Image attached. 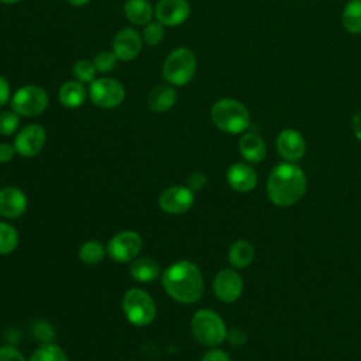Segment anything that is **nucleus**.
I'll return each instance as SVG.
<instances>
[{"label":"nucleus","instance_id":"13","mask_svg":"<svg viewBox=\"0 0 361 361\" xmlns=\"http://www.w3.org/2000/svg\"><path fill=\"white\" fill-rule=\"evenodd\" d=\"M157 21L164 27H175L185 23L190 14V6L186 0H159L154 11Z\"/></svg>","mask_w":361,"mask_h":361},{"label":"nucleus","instance_id":"26","mask_svg":"<svg viewBox=\"0 0 361 361\" xmlns=\"http://www.w3.org/2000/svg\"><path fill=\"white\" fill-rule=\"evenodd\" d=\"M18 245V233L8 223H0V255L13 252Z\"/></svg>","mask_w":361,"mask_h":361},{"label":"nucleus","instance_id":"32","mask_svg":"<svg viewBox=\"0 0 361 361\" xmlns=\"http://www.w3.org/2000/svg\"><path fill=\"white\" fill-rule=\"evenodd\" d=\"M206 180H207V178H206V175L203 173V172H200V171H196V172H193V173H190L189 176H188V179H186V186L190 189V190H200L204 185H206Z\"/></svg>","mask_w":361,"mask_h":361},{"label":"nucleus","instance_id":"36","mask_svg":"<svg viewBox=\"0 0 361 361\" xmlns=\"http://www.w3.org/2000/svg\"><path fill=\"white\" fill-rule=\"evenodd\" d=\"M10 99V83L0 75V106H4Z\"/></svg>","mask_w":361,"mask_h":361},{"label":"nucleus","instance_id":"33","mask_svg":"<svg viewBox=\"0 0 361 361\" xmlns=\"http://www.w3.org/2000/svg\"><path fill=\"white\" fill-rule=\"evenodd\" d=\"M0 361H25L21 351L11 345L0 347Z\"/></svg>","mask_w":361,"mask_h":361},{"label":"nucleus","instance_id":"10","mask_svg":"<svg viewBox=\"0 0 361 361\" xmlns=\"http://www.w3.org/2000/svg\"><path fill=\"white\" fill-rule=\"evenodd\" d=\"M195 203L193 190L188 186L175 185L166 188L158 197L159 207L169 214L186 213Z\"/></svg>","mask_w":361,"mask_h":361},{"label":"nucleus","instance_id":"20","mask_svg":"<svg viewBox=\"0 0 361 361\" xmlns=\"http://www.w3.org/2000/svg\"><path fill=\"white\" fill-rule=\"evenodd\" d=\"M159 274H161V268H159L158 262L148 257L137 258L130 265V275L137 282H142V283L151 282L155 278H158Z\"/></svg>","mask_w":361,"mask_h":361},{"label":"nucleus","instance_id":"34","mask_svg":"<svg viewBox=\"0 0 361 361\" xmlns=\"http://www.w3.org/2000/svg\"><path fill=\"white\" fill-rule=\"evenodd\" d=\"M202 361H231L228 354L224 351V350H220V348H213V350H209Z\"/></svg>","mask_w":361,"mask_h":361},{"label":"nucleus","instance_id":"8","mask_svg":"<svg viewBox=\"0 0 361 361\" xmlns=\"http://www.w3.org/2000/svg\"><path fill=\"white\" fill-rule=\"evenodd\" d=\"M89 96L93 104L100 109H114L124 100L123 85L111 78H99L90 83Z\"/></svg>","mask_w":361,"mask_h":361},{"label":"nucleus","instance_id":"3","mask_svg":"<svg viewBox=\"0 0 361 361\" xmlns=\"http://www.w3.org/2000/svg\"><path fill=\"white\" fill-rule=\"evenodd\" d=\"M213 124L228 134H240L250 127L248 109L235 99H220L210 109Z\"/></svg>","mask_w":361,"mask_h":361},{"label":"nucleus","instance_id":"6","mask_svg":"<svg viewBox=\"0 0 361 361\" xmlns=\"http://www.w3.org/2000/svg\"><path fill=\"white\" fill-rule=\"evenodd\" d=\"M196 73V56L189 48H176L165 59L162 75L173 86L189 83Z\"/></svg>","mask_w":361,"mask_h":361},{"label":"nucleus","instance_id":"38","mask_svg":"<svg viewBox=\"0 0 361 361\" xmlns=\"http://www.w3.org/2000/svg\"><path fill=\"white\" fill-rule=\"evenodd\" d=\"M351 128L355 138L361 142V113H355L351 118Z\"/></svg>","mask_w":361,"mask_h":361},{"label":"nucleus","instance_id":"19","mask_svg":"<svg viewBox=\"0 0 361 361\" xmlns=\"http://www.w3.org/2000/svg\"><path fill=\"white\" fill-rule=\"evenodd\" d=\"M58 99L62 106L68 109H78L79 106L83 104L86 99V89L82 85V82H66L59 87L58 92Z\"/></svg>","mask_w":361,"mask_h":361},{"label":"nucleus","instance_id":"21","mask_svg":"<svg viewBox=\"0 0 361 361\" xmlns=\"http://www.w3.org/2000/svg\"><path fill=\"white\" fill-rule=\"evenodd\" d=\"M127 20L135 25H145L152 20L154 10L148 0H127L124 4Z\"/></svg>","mask_w":361,"mask_h":361},{"label":"nucleus","instance_id":"40","mask_svg":"<svg viewBox=\"0 0 361 361\" xmlns=\"http://www.w3.org/2000/svg\"><path fill=\"white\" fill-rule=\"evenodd\" d=\"M17 1H20V0H0V3H4V4H13Z\"/></svg>","mask_w":361,"mask_h":361},{"label":"nucleus","instance_id":"22","mask_svg":"<svg viewBox=\"0 0 361 361\" xmlns=\"http://www.w3.org/2000/svg\"><path fill=\"white\" fill-rule=\"evenodd\" d=\"M176 102V92L171 86H157L148 94V106L157 113L169 110Z\"/></svg>","mask_w":361,"mask_h":361},{"label":"nucleus","instance_id":"24","mask_svg":"<svg viewBox=\"0 0 361 361\" xmlns=\"http://www.w3.org/2000/svg\"><path fill=\"white\" fill-rule=\"evenodd\" d=\"M341 21L350 34H361V0H348L343 8Z\"/></svg>","mask_w":361,"mask_h":361},{"label":"nucleus","instance_id":"14","mask_svg":"<svg viewBox=\"0 0 361 361\" xmlns=\"http://www.w3.org/2000/svg\"><path fill=\"white\" fill-rule=\"evenodd\" d=\"M276 151L286 162L299 161L306 151L303 135L293 128L282 130L276 137Z\"/></svg>","mask_w":361,"mask_h":361},{"label":"nucleus","instance_id":"1","mask_svg":"<svg viewBox=\"0 0 361 361\" xmlns=\"http://www.w3.org/2000/svg\"><path fill=\"white\" fill-rule=\"evenodd\" d=\"M162 285L173 300L183 305L197 302L204 290L202 271L196 264L186 259L176 261L164 271Z\"/></svg>","mask_w":361,"mask_h":361},{"label":"nucleus","instance_id":"30","mask_svg":"<svg viewBox=\"0 0 361 361\" xmlns=\"http://www.w3.org/2000/svg\"><path fill=\"white\" fill-rule=\"evenodd\" d=\"M142 38L148 45H158L164 39V25L159 21H149L144 27Z\"/></svg>","mask_w":361,"mask_h":361},{"label":"nucleus","instance_id":"4","mask_svg":"<svg viewBox=\"0 0 361 361\" xmlns=\"http://www.w3.org/2000/svg\"><path fill=\"white\" fill-rule=\"evenodd\" d=\"M193 337L203 345L216 347L227 337V329L223 319L212 309L197 310L190 320Z\"/></svg>","mask_w":361,"mask_h":361},{"label":"nucleus","instance_id":"27","mask_svg":"<svg viewBox=\"0 0 361 361\" xmlns=\"http://www.w3.org/2000/svg\"><path fill=\"white\" fill-rule=\"evenodd\" d=\"M30 361H69L65 351L56 344H44L37 348Z\"/></svg>","mask_w":361,"mask_h":361},{"label":"nucleus","instance_id":"17","mask_svg":"<svg viewBox=\"0 0 361 361\" xmlns=\"http://www.w3.org/2000/svg\"><path fill=\"white\" fill-rule=\"evenodd\" d=\"M226 178L230 188L241 193L251 192L257 186V180H258L257 172L254 171V168L244 162L233 164L227 169Z\"/></svg>","mask_w":361,"mask_h":361},{"label":"nucleus","instance_id":"18","mask_svg":"<svg viewBox=\"0 0 361 361\" xmlns=\"http://www.w3.org/2000/svg\"><path fill=\"white\" fill-rule=\"evenodd\" d=\"M238 149L241 157L251 164L261 162L267 154V145L264 140L255 133H245L238 141Z\"/></svg>","mask_w":361,"mask_h":361},{"label":"nucleus","instance_id":"23","mask_svg":"<svg viewBox=\"0 0 361 361\" xmlns=\"http://www.w3.org/2000/svg\"><path fill=\"white\" fill-rule=\"evenodd\" d=\"M255 255L254 245L247 240H237L231 244L228 250V262L234 268L248 267Z\"/></svg>","mask_w":361,"mask_h":361},{"label":"nucleus","instance_id":"31","mask_svg":"<svg viewBox=\"0 0 361 361\" xmlns=\"http://www.w3.org/2000/svg\"><path fill=\"white\" fill-rule=\"evenodd\" d=\"M117 56L113 51H102L93 58V63L99 72H109L114 68Z\"/></svg>","mask_w":361,"mask_h":361},{"label":"nucleus","instance_id":"5","mask_svg":"<svg viewBox=\"0 0 361 361\" xmlns=\"http://www.w3.org/2000/svg\"><path fill=\"white\" fill-rule=\"evenodd\" d=\"M123 312L127 320L138 327L148 326L154 322L157 306L151 295L140 288L128 289L123 296Z\"/></svg>","mask_w":361,"mask_h":361},{"label":"nucleus","instance_id":"9","mask_svg":"<svg viewBox=\"0 0 361 361\" xmlns=\"http://www.w3.org/2000/svg\"><path fill=\"white\" fill-rule=\"evenodd\" d=\"M142 248V238L133 230L120 231L107 243V255L116 262H128L134 259Z\"/></svg>","mask_w":361,"mask_h":361},{"label":"nucleus","instance_id":"25","mask_svg":"<svg viewBox=\"0 0 361 361\" xmlns=\"http://www.w3.org/2000/svg\"><path fill=\"white\" fill-rule=\"evenodd\" d=\"M106 252H107V250L104 248V245L100 241L89 240L80 245V248L78 251V257L86 265H96L103 261Z\"/></svg>","mask_w":361,"mask_h":361},{"label":"nucleus","instance_id":"7","mask_svg":"<svg viewBox=\"0 0 361 361\" xmlns=\"http://www.w3.org/2000/svg\"><path fill=\"white\" fill-rule=\"evenodd\" d=\"M48 106L47 92L35 85L20 87L11 97V107L18 116L34 117L41 114Z\"/></svg>","mask_w":361,"mask_h":361},{"label":"nucleus","instance_id":"16","mask_svg":"<svg viewBox=\"0 0 361 361\" xmlns=\"http://www.w3.org/2000/svg\"><path fill=\"white\" fill-rule=\"evenodd\" d=\"M27 209L25 193L16 186H4L0 189V214L7 219L20 217Z\"/></svg>","mask_w":361,"mask_h":361},{"label":"nucleus","instance_id":"11","mask_svg":"<svg viewBox=\"0 0 361 361\" xmlns=\"http://www.w3.org/2000/svg\"><path fill=\"white\" fill-rule=\"evenodd\" d=\"M45 140L47 133L44 127L39 124H30L18 131L13 145L18 155L31 158L41 152L45 145Z\"/></svg>","mask_w":361,"mask_h":361},{"label":"nucleus","instance_id":"15","mask_svg":"<svg viewBox=\"0 0 361 361\" xmlns=\"http://www.w3.org/2000/svg\"><path fill=\"white\" fill-rule=\"evenodd\" d=\"M141 35L133 28H123L114 35L113 52L120 61H133L141 52Z\"/></svg>","mask_w":361,"mask_h":361},{"label":"nucleus","instance_id":"37","mask_svg":"<svg viewBox=\"0 0 361 361\" xmlns=\"http://www.w3.org/2000/svg\"><path fill=\"white\" fill-rule=\"evenodd\" d=\"M227 337L231 341V344H234V345H243L247 340L245 333L241 330H233V331L227 333Z\"/></svg>","mask_w":361,"mask_h":361},{"label":"nucleus","instance_id":"2","mask_svg":"<svg viewBox=\"0 0 361 361\" xmlns=\"http://www.w3.org/2000/svg\"><path fill=\"white\" fill-rule=\"evenodd\" d=\"M306 175L295 162L278 164L267 179L268 199L281 207L295 204L306 192Z\"/></svg>","mask_w":361,"mask_h":361},{"label":"nucleus","instance_id":"28","mask_svg":"<svg viewBox=\"0 0 361 361\" xmlns=\"http://www.w3.org/2000/svg\"><path fill=\"white\" fill-rule=\"evenodd\" d=\"M96 66L93 63V61H86V59H80L76 61V63L73 65V75L79 82H93L94 76H96Z\"/></svg>","mask_w":361,"mask_h":361},{"label":"nucleus","instance_id":"39","mask_svg":"<svg viewBox=\"0 0 361 361\" xmlns=\"http://www.w3.org/2000/svg\"><path fill=\"white\" fill-rule=\"evenodd\" d=\"M68 1H69V4H72L75 7H82V6L87 4L90 0H68Z\"/></svg>","mask_w":361,"mask_h":361},{"label":"nucleus","instance_id":"12","mask_svg":"<svg viewBox=\"0 0 361 361\" xmlns=\"http://www.w3.org/2000/svg\"><path fill=\"white\" fill-rule=\"evenodd\" d=\"M243 279L234 269H221L213 279V292L221 302L231 303L243 293Z\"/></svg>","mask_w":361,"mask_h":361},{"label":"nucleus","instance_id":"29","mask_svg":"<svg viewBox=\"0 0 361 361\" xmlns=\"http://www.w3.org/2000/svg\"><path fill=\"white\" fill-rule=\"evenodd\" d=\"M20 126V117L14 110L0 113V134L11 135L17 131Z\"/></svg>","mask_w":361,"mask_h":361},{"label":"nucleus","instance_id":"35","mask_svg":"<svg viewBox=\"0 0 361 361\" xmlns=\"http://www.w3.org/2000/svg\"><path fill=\"white\" fill-rule=\"evenodd\" d=\"M14 154H16L14 145H11L8 142H1L0 144V164H6V162L11 161Z\"/></svg>","mask_w":361,"mask_h":361}]
</instances>
